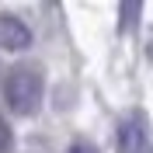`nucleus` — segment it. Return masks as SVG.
<instances>
[{"label":"nucleus","instance_id":"7ed1b4c3","mask_svg":"<svg viewBox=\"0 0 153 153\" xmlns=\"http://www.w3.org/2000/svg\"><path fill=\"white\" fill-rule=\"evenodd\" d=\"M31 45V28L14 14H0V49L4 52H25Z\"/></svg>","mask_w":153,"mask_h":153},{"label":"nucleus","instance_id":"f257e3e1","mask_svg":"<svg viewBox=\"0 0 153 153\" xmlns=\"http://www.w3.org/2000/svg\"><path fill=\"white\" fill-rule=\"evenodd\" d=\"M4 101L14 115H35L42 108V76L31 66H14L4 76Z\"/></svg>","mask_w":153,"mask_h":153},{"label":"nucleus","instance_id":"423d86ee","mask_svg":"<svg viewBox=\"0 0 153 153\" xmlns=\"http://www.w3.org/2000/svg\"><path fill=\"white\" fill-rule=\"evenodd\" d=\"M66 153H97V146H94V143H87V139H76V143L70 146Z\"/></svg>","mask_w":153,"mask_h":153},{"label":"nucleus","instance_id":"39448f33","mask_svg":"<svg viewBox=\"0 0 153 153\" xmlns=\"http://www.w3.org/2000/svg\"><path fill=\"white\" fill-rule=\"evenodd\" d=\"M139 18V4H125L122 7V31H129V21Z\"/></svg>","mask_w":153,"mask_h":153},{"label":"nucleus","instance_id":"f03ea898","mask_svg":"<svg viewBox=\"0 0 153 153\" xmlns=\"http://www.w3.org/2000/svg\"><path fill=\"white\" fill-rule=\"evenodd\" d=\"M118 153H153L150 146V122L143 111H129L118 122Z\"/></svg>","mask_w":153,"mask_h":153},{"label":"nucleus","instance_id":"20e7f679","mask_svg":"<svg viewBox=\"0 0 153 153\" xmlns=\"http://www.w3.org/2000/svg\"><path fill=\"white\" fill-rule=\"evenodd\" d=\"M0 153H14V132H10L4 115H0Z\"/></svg>","mask_w":153,"mask_h":153}]
</instances>
